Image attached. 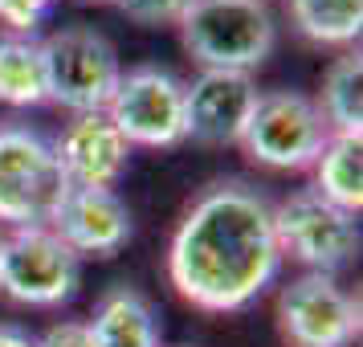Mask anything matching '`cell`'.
Instances as JSON below:
<instances>
[{
  "mask_svg": "<svg viewBox=\"0 0 363 347\" xmlns=\"http://www.w3.org/2000/svg\"><path fill=\"white\" fill-rule=\"evenodd\" d=\"M274 200L241 176L204 184L167 241V278L176 294L208 314H237L278 282Z\"/></svg>",
  "mask_w": 363,
  "mask_h": 347,
  "instance_id": "6da1fadb",
  "label": "cell"
},
{
  "mask_svg": "<svg viewBox=\"0 0 363 347\" xmlns=\"http://www.w3.org/2000/svg\"><path fill=\"white\" fill-rule=\"evenodd\" d=\"M176 29L200 70L253 74L278 45V17L265 0H196Z\"/></svg>",
  "mask_w": 363,
  "mask_h": 347,
  "instance_id": "7a4b0ae2",
  "label": "cell"
},
{
  "mask_svg": "<svg viewBox=\"0 0 363 347\" xmlns=\"http://www.w3.org/2000/svg\"><path fill=\"white\" fill-rule=\"evenodd\" d=\"M66 188L50 135L21 119H0V229L50 225Z\"/></svg>",
  "mask_w": 363,
  "mask_h": 347,
  "instance_id": "3957f363",
  "label": "cell"
},
{
  "mask_svg": "<svg viewBox=\"0 0 363 347\" xmlns=\"http://www.w3.org/2000/svg\"><path fill=\"white\" fill-rule=\"evenodd\" d=\"M45 57V94L53 106L69 115H94L106 111L123 78L115 41L94 25H62L50 37H41Z\"/></svg>",
  "mask_w": 363,
  "mask_h": 347,
  "instance_id": "277c9868",
  "label": "cell"
},
{
  "mask_svg": "<svg viewBox=\"0 0 363 347\" xmlns=\"http://www.w3.org/2000/svg\"><path fill=\"white\" fill-rule=\"evenodd\" d=\"M274 237L281 262H298L302 274H339L359 258V221L314 188H294L274 209Z\"/></svg>",
  "mask_w": 363,
  "mask_h": 347,
  "instance_id": "5b68a950",
  "label": "cell"
},
{
  "mask_svg": "<svg viewBox=\"0 0 363 347\" xmlns=\"http://www.w3.org/2000/svg\"><path fill=\"white\" fill-rule=\"evenodd\" d=\"M330 127L318 102L302 90H262L237 148L249 164L269 172H311L327 148Z\"/></svg>",
  "mask_w": 363,
  "mask_h": 347,
  "instance_id": "8992f818",
  "label": "cell"
},
{
  "mask_svg": "<svg viewBox=\"0 0 363 347\" xmlns=\"http://www.w3.org/2000/svg\"><path fill=\"white\" fill-rule=\"evenodd\" d=\"M82 286V258L50 229H9L4 253H0V294L13 298L17 307L50 311L66 307Z\"/></svg>",
  "mask_w": 363,
  "mask_h": 347,
  "instance_id": "52a82bcc",
  "label": "cell"
},
{
  "mask_svg": "<svg viewBox=\"0 0 363 347\" xmlns=\"http://www.w3.org/2000/svg\"><path fill=\"white\" fill-rule=\"evenodd\" d=\"M106 119L131 148H176L184 143V78L167 66L143 62L123 70Z\"/></svg>",
  "mask_w": 363,
  "mask_h": 347,
  "instance_id": "ba28073f",
  "label": "cell"
},
{
  "mask_svg": "<svg viewBox=\"0 0 363 347\" xmlns=\"http://www.w3.org/2000/svg\"><path fill=\"white\" fill-rule=\"evenodd\" d=\"M286 347H351L359 339V298L330 274H298L274 298Z\"/></svg>",
  "mask_w": 363,
  "mask_h": 347,
  "instance_id": "9c48e42d",
  "label": "cell"
},
{
  "mask_svg": "<svg viewBox=\"0 0 363 347\" xmlns=\"http://www.w3.org/2000/svg\"><path fill=\"white\" fill-rule=\"evenodd\" d=\"M257 82L241 70H200L184 82V135L200 148H237L257 106Z\"/></svg>",
  "mask_w": 363,
  "mask_h": 347,
  "instance_id": "30bf717a",
  "label": "cell"
},
{
  "mask_svg": "<svg viewBox=\"0 0 363 347\" xmlns=\"http://www.w3.org/2000/svg\"><path fill=\"white\" fill-rule=\"evenodd\" d=\"M50 229L78 258H115L135 237V216L115 188H66Z\"/></svg>",
  "mask_w": 363,
  "mask_h": 347,
  "instance_id": "8fae6325",
  "label": "cell"
},
{
  "mask_svg": "<svg viewBox=\"0 0 363 347\" xmlns=\"http://www.w3.org/2000/svg\"><path fill=\"white\" fill-rule=\"evenodd\" d=\"M53 155L69 188H115L131 167V143L118 135L106 111L69 119L53 139Z\"/></svg>",
  "mask_w": 363,
  "mask_h": 347,
  "instance_id": "7c38bea8",
  "label": "cell"
},
{
  "mask_svg": "<svg viewBox=\"0 0 363 347\" xmlns=\"http://www.w3.org/2000/svg\"><path fill=\"white\" fill-rule=\"evenodd\" d=\"M94 347H160V319L147 294L131 282H115L86 319Z\"/></svg>",
  "mask_w": 363,
  "mask_h": 347,
  "instance_id": "4fadbf2b",
  "label": "cell"
},
{
  "mask_svg": "<svg viewBox=\"0 0 363 347\" xmlns=\"http://www.w3.org/2000/svg\"><path fill=\"white\" fill-rule=\"evenodd\" d=\"M314 102H318V111L327 119L330 135L363 139V53H359V45L339 50V57L323 74V94Z\"/></svg>",
  "mask_w": 363,
  "mask_h": 347,
  "instance_id": "5bb4252c",
  "label": "cell"
},
{
  "mask_svg": "<svg viewBox=\"0 0 363 347\" xmlns=\"http://www.w3.org/2000/svg\"><path fill=\"white\" fill-rule=\"evenodd\" d=\"M286 17L311 45L351 50L363 33V0H281Z\"/></svg>",
  "mask_w": 363,
  "mask_h": 347,
  "instance_id": "9a60e30c",
  "label": "cell"
},
{
  "mask_svg": "<svg viewBox=\"0 0 363 347\" xmlns=\"http://www.w3.org/2000/svg\"><path fill=\"white\" fill-rule=\"evenodd\" d=\"M0 102L4 106H41L45 94V57H41V37L0 33Z\"/></svg>",
  "mask_w": 363,
  "mask_h": 347,
  "instance_id": "2e32d148",
  "label": "cell"
},
{
  "mask_svg": "<svg viewBox=\"0 0 363 347\" xmlns=\"http://www.w3.org/2000/svg\"><path fill=\"white\" fill-rule=\"evenodd\" d=\"M311 172H314L311 188L318 197L359 216V209H363V148H359V139L330 135Z\"/></svg>",
  "mask_w": 363,
  "mask_h": 347,
  "instance_id": "e0dca14e",
  "label": "cell"
},
{
  "mask_svg": "<svg viewBox=\"0 0 363 347\" xmlns=\"http://www.w3.org/2000/svg\"><path fill=\"white\" fill-rule=\"evenodd\" d=\"M115 4H118V13L131 17L135 25L160 29V25H176L196 0H115Z\"/></svg>",
  "mask_w": 363,
  "mask_h": 347,
  "instance_id": "ac0fdd59",
  "label": "cell"
},
{
  "mask_svg": "<svg viewBox=\"0 0 363 347\" xmlns=\"http://www.w3.org/2000/svg\"><path fill=\"white\" fill-rule=\"evenodd\" d=\"M53 4L57 0H0V25H4V33L33 37Z\"/></svg>",
  "mask_w": 363,
  "mask_h": 347,
  "instance_id": "d6986e66",
  "label": "cell"
},
{
  "mask_svg": "<svg viewBox=\"0 0 363 347\" xmlns=\"http://www.w3.org/2000/svg\"><path fill=\"white\" fill-rule=\"evenodd\" d=\"M37 347H94V339H90V327L82 319H62L37 339Z\"/></svg>",
  "mask_w": 363,
  "mask_h": 347,
  "instance_id": "ffe728a7",
  "label": "cell"
},
{
  "mask_svg": "<svg viewBox=\"0 0 363 347\" xmlns=\"http://www.w3.org/2000/svg\"><path fill=\"white\" fill-rule=\"evenodd\" d=\"M0 347H37V335H29L17 323H0Z\"/></svg>",
  "mask_w": 363,
  "mask_h": 347,
  "instance_id": "44dd1931",
  "label": "cell"
},
{
  "mask_svg": "<svg viewBox=\"0 0 363 347\" xmlns=\"http://www.w3.org/2000/svg\"><path fill=\"white\" fill-rule=\"evenodd\" d=\"M0 253H4V229H0Z\"/></svg>",
  "mask_w": 363,
  "mask_h": 347,
  "instance_id": "7402d4cb",
  "label": "cell"
},
{
  "mask_svg": "<svg viewBox=\"0 0 363 347\" xmlns=\"http://www.w3.org/2000/svg\"><path fill=\"white\" fill-rule=\"evenodd\" d=\"M94 4H115V0H94Z\"/></svg>",
  "mask_w": 363,
  "mask_h": 347,
  "instance_id": "603a6c76",
  "label": "cell"
},
{
  "mask_svg": "<svg viewBox=\"0 0 363 347\" xmlns=\"http://www.w3.org/2000/svg\"><path fill=\"white\" fill-rule=\"evenodd\" d=\"M184 347H188V343H184Z\"/></svg>",
  "mask_w": 363,
  "mask_h": 347,
  "instance_id": "cb8c5ba5",
  "label": "cell"
}]
</instances>
